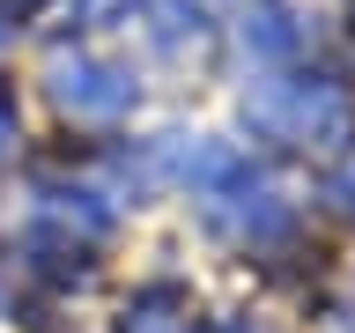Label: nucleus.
<instances>
[{"label": "nucleus", "instance_id": "nucleus-5", "mask_svg": "<svg viewBox=\"0 0 355 333\" xmlns=\"http://www.w3.org/2000/svg\"><path fill=\"white\" fill-rule=\"evenodd\" d=\"M333 200H340V207H348V215H355V155H348V163H340V178H333Z\"/></svg>", "mask_w": 355, "mask_h": 333}, {"label": "nucleus", "instance_id": "nucleus-4", "mask_svg": "<svg viewBox=\"0 0 355 333\" xmlns=\"http://www.w3.org/2000/svg\"><path fill=\"white\" fill-rule=\"evenodd\" d=\"M74 8H82V22H111V15H126L133 0H74Z\"/></svg>", "mask_w": 355, "mask_h": 333}, {"label": "nucleus", "instance_id": "nucleus-2", "mask_svg": "<svg viewBox=\"0 0 355 333\" xmlns=\"http://www.w3.org/2000/svg\"><path fill=\"white\" fill-rule=\"evenodd\" d=\"M52 104L74 111V119H89V126L126 119V111H133V74L89 60V52H60V60H52Z\"/></svg>", "mask_w": 355, "mask_h": 333}, {"label": "nucleus", "instance_id": "nucleus-3", "mask_svg": "<svg viewBox=\"0 0 355 333\" xmlns=\"http://www.w3.org/2000/svg\"><path fill=\"white\" fill-rule=\"evenodd\" d=\"M126 333H193V318H178V296L155 289V296H141V304L126 311Z\"/></svg>", "mask_w": 355, "mask_h": 333}, {"label": "nucleus", "instance_id": "nucleus-6", "mask_svg": "<svg viewBox=\"0 0 355 333\" xmlns=\"http://www.w3.org/2000/svg\"><path fill=\"white\" fill-rule=\"evenodd\" d=\"M15 148V96H8V89H0V155Z\"/></svg>", "mask_w": 355, "mask_h": 333}, {"label": "nucleus", "instance_id": "nucleus-1", "mask_svg": "<svg viewBox=\"0 0 355 333\" xmlns=\"http://www.w3.org/2000/svg\"><path fill=\"white\" fill-rule=\"evenodd\" d=\"M244 111H252V126H259V133L296 141V148H333V141H348V126H355V104L333 82H318V74L259 82L252 96H244Z\"/></svg>", "mask_w": 355, "mask_h": 333}]
</instances>
